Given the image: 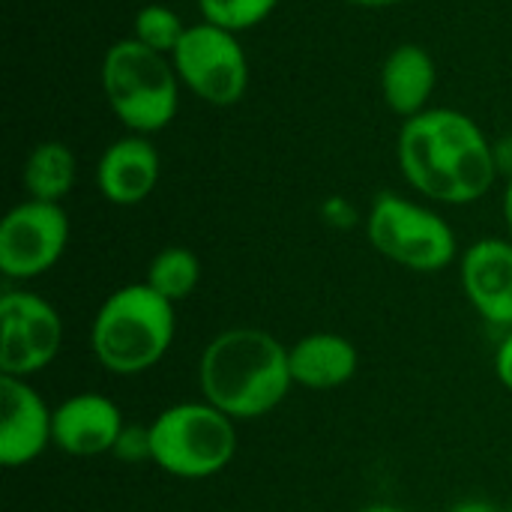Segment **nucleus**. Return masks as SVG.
Wrapping results in <instances>:
<instances>
[{"mask_svg": "<svg viewBox=\"0 0 512 512\" xmlns=\"http://www.w3.org/2000/svg\"><path fill=\"white\" fill-rule=\"evenodd\" d=\"M402 177L429 201L474 204L498 177V156L477 120L456 108H426L399 129Z\"/></svg>", "mask_w": 512, "mask_h": 512, "instance_id": "1", "label": "nucleus"}, {"mask_svg": "<svg viewBox=\"0 0 512 512\" xmlns=\"http://www.w3.org/2000/svg\"><path fill=\"white\" fill-rule=\"evenodd\" d=\"M198 384L204 399L231 420H258L276 411L294 387L288 348L261 327L222 330L201 354Z\"/></svg>", "mask_w": 512, "mask_h": 512, "instance_id": "2", "label": "nucleus"}, {"mask_svg": "<svg viewBox=\"0 0 512 512\" xmlns=\"http://www.w3.org/2000/svg\"><path fill=\"white\" fill-rule=\"evenodd\" d=\"M174 336V303L159 297L147 282H132L108 294L96 309L90 324V351L105 372L135 378L165 360Z\"/></svg>", "mask_w": 512, "mask_h": 512, "instance_id": "3", "label": "nucleus"}, {"mask_svg": "<svg viewBox=\"0 0 512 512\" xmlns=\"http://www.w3.org/2000/svg\"><path fill=\"white\" fill-rule=\"evenodd\" d=\"M102 90L114 117L132 135L162 132L180 105V78L171 57L138 39H120L105 51Z\"/></svg>", "mask_w": 512, "mask_h": 512, "instance_id": "4", "label": "nucleus"}, {"mask_svg": "<svg viewBox=\"0 0 512 512\" xmlns=\"http://www.w3.org/2000/svg\"><path fill=\"white\" fill-rule=\"evenodd\" d=\"M150 462L177 480H210L237 456V420L207 399L177 402L153 417Z\"/></svg>", "mask_w": 512, "mask_h": 512, "instance_id": "5", "label": "nucleus"}, {"mask_svg": "<svg viewBox=\"0 0 512 512\" xmlns=\"http://www.w3.org/2000/svg\"><path fill=\"white\" fill-rule=\"evenodd\" d=\"M366 234L378 255L414 273L447 270L459 249L456 231L441 213L396 192L375 195L366 216Z\"/></svg>", "mask_w": 512, "mask_h": 512, "instance_id": "6", "label": "nucleus"}, {"mask_svg": "<svg viewBox=\"0 0 512 512\" xmlns=\"http://www.w3.org/2000/svg\"><path fill=\"white\" fill-rule=\"evenodd\" d=\"M171 63L180 84L210 105H234L249 87V60L237 33L210 21L189 24Z\"/></svg>", "mask_w": 512, "mask_h": 512, "instance_id": "7", "label": "nucleus"}, {"mask_svg": "<svg viewBox=\"0 0 512 512\" xmlns=\"http://www.w3.org/2000/svg\"><path fill=\"white\" fill-rule=\"evenodd\" d=\"M63 345L60 312L33 291L0 297V378H33L54 363Z\"/></svg>", "mask_w": 512, "mask_h": 512, "instance_id": "8", "label": "nucleus"}, {"mask_svg": "<svg viewBox=\"0 0 512 512\" xmlns=\"http://www.w3.org/2000/svg\"><path fill=\"white\" fill-rule=\"evenodd\" d=\"M69 216L51 201H21L0 222V273L30 282L48 273L66 252Z\"/></svg>", "mask_w": 512, "mask_h": 512, "instance_id": "9", "label": "nucleus"}, {"mask_svg": "<svg viewBox=\"0 0 512 512\" xmlns=\"http://www.w3.org/2000/svg\"><path fill=\"white\" fill-rule=\"evenodd\" d=\"M54 444V408L21 378H0V465L15 471Z\"/></svg>", "mask_w": 512, "mask_h": 512, "instance_id": "10", "label": "nucleus"}, {"mask_svg": "<svg viewBox=\"0 0 512 512\" xmlns=\"http://www.w3.org/2000/svg\"><path fill=\"white\" fill-rule=\"evenodd\" d=\"M126 420L114 399L102 393H75L54 408V444L75 459H93L114 453Z\"/></svg>", "mask_w": 512, "mask_h": 512, "instance_id": "11", "label": "nucleus"}, {"mask_svg": "<svg viewBox=\"0 0 512 512\" xmlns=\"http://www.w3.org/2000/svg\"><path fill=\"white\" fill-rule=\"evenodd\" d=\"M459 273L474 312L492 327L512 330V240L483 237L471 243Z\"/></svg>", "mask_w": 512, "mask_h": 512, "instance_id": "12", "label": "nucleus"}, {"mask_svg": "<svg viewBox=\"0 0 512 512\" xmlns=\"http://www.w3.org/2000/svg\"><path fill=\"white\" fill-rule=\"evenodd\" d=\"M159 150L147 135H126L105 147L96 165V186L108 204L135 207L159 183Z\"/></svg>", "mask_w": 512, "mask_h": 512, "instance_id": "13", "label": "nucleus"}, {"mask_svg": "<svg viewBox=\"0 0 512 512\" xmlns=\"http://www.w3.org/2000/svg\"><path fill=\"white\" fill-rule=\"evenodd\" d=\"M288 366L294 387L327 393L357 375L360 354L354 342L339 333H309L288 348Z\"/></svg>", "mask_w": 512, "mask_h": 512, "instance_id": "14", "label": "nucleus"}, {"mask_svg": "<svg viewBox=\"0 0 512 512\" xmlns=\"http://www.w3.org/2000/svg\"><path fill=\"white\" fill-rule=\"evenodd\" d=\"M435 81H438V69H435L432 54L414 42L396 45L381 66L384 102L393 114H399L405 120L417 117L429 108Z\"/></svg>", "mask_w": 512, "mask_h": 512, "instance_id": "15", "label": "nucleus"}, {"mask_svg": "<svg viewBox=\"0 0 512 512\" xmlns=\"http://www.w3.org/2000/svg\"><path fill=\"white\" fill-rule=\"evenodd\" d=\"M75 174L78 165L72 147H66L63 141H42L30 150L21 171V183L27 189V198L60 204L72 192Z\"/></svg>", "mask_w": 512, "mask_h": 512, "instance_id": "16", "label": "nucleus"}, {"mask_svg": "<svg viewBox=\"0 0 512 512\" xmlns=\"http://www.w3.org/2000/svg\"><path fill=\"white\" fill-rule=\"evenodd\" d=\"M159 297H165L168 303H183L195 294L198 282H201V261L192 249L186 246H165L153 255L150 267H147V279H144Z\"/></svg>", "mask_w": 512, "mask_h": 512, "instance_id": "17", "label": "nucleus"}, {"mask_svg": "<svg viewBox=\"0 0 512 512\" xmlns=\"http://www.w3.org/2000/svg\"><path fill=\"white\" fill-rule=\"evenodd\" d=\"M186 30H189V24H183V18L174 9H168L162 3H147L135 12L132 39H138L150 51L171 57L177 51L180 39L186 36Z\"/></svg>", "mask_w": 512, "mask_h": 512, "instance_id": "18", "label": "nucleus"}, {"mask_svg": "<svg viewBox=\"0 0 512 512\" xmlns=\"http://www.w3.org/2000/svg\"><path fill=\"white\" fill-rule=\"evenodd\" d=\"M276 6L279 0H198L201 18L231 33L258 27L264 18H270Z\"/></svg>", "mask_w": 512, "mask_h": 512, "instance_id": "19", "label": "nucleus"}, {"mask_svg": "<svg viewBox=\"0 0 512 512\" xmlns=\"http://www.w3.org/2000/svg\"><path fill=\"white\" fill-rule=\"evenodd\" d=\"M120 462L126 465H138V462H150V429L147 426H126L123 435L114 444V453Z\"/></svg>", "mask_w": 512, "mask_h": 512, "instance_id": "20", "label": "nucleus"}, {"mask_svg": "<svg viewBox=\"0 0 512 512\" xmlns=\"http://www.w3.org/2000/svg\"><path fill=\"white\" fill-rule=\"evenodd\" d=\"M321 213H324L327 225H333V228H339V231H348V228L357 225V210H354L345 198H330V201L324 204Z\"/></svg>", "mask_w": 512, "mask_h": 512, "instance_id": "21", "label": "nucleus"}, {"mask_svg": "<svg viewBox=\"0 0 512 512\" xmlns=\"http://www.w3.org/2000/svg\"><path fill=\"white\" fill-rule=\"evenodd\" d=\"M495 375L512 393V330H507V336L501 339V345L495 351Z\"/></svg>", "mask_w": 512, "mask_h": 512, "instance_id": "22", "label": "nucleus"}, {"mask_svg": "<svg viewBox=\"0 0 512 512\" xmlns=\"http://www.w3.org/2000/svg\"><path fill=\"white\" fill-rule=\"evenodd\" d=\"M450 512H501L495 504H489V501H462V504H456Z\"/></svg>", "mask_w": 512, "mask_h": 512, "instance_id": "23", "label": "nucleus"}, {"mask_svg": "<svg viewBox=\"0 0 512 512\" xmlns=\"http://www.w3.org/2000/svg\"><path fill=\"white\" fill-rule=\"evenodd\" d=\"M504 222H507V234H510L512 240V177L510 183H507V189H504Z\"/></svg>", "mask_w": 512, "mask_h": 512, "instance_id": "24", "label": "nucleus"}, {"mask_svg": "<svg viewBox=\"0 0 512 512\" xmlns=\"http://www.w3.org/2000/svg\"><path fill=\"white\" fill-rule=\"evenodd\" d=\"M354 6H366V9H384V6H396V3H405V0H348Z\"/></svg>", "mask_w": 512, "mask_h": 512, "instance_id": "25", "label": "nucleus"}, {"mask_svg": "<svg viewBox=\"0 0 512 512\" xmlns=\"http://www.w3.org/2000/svg\"><path fill=\"white\" fill-rule=\"evenodd\" d=\"M360 512H405L402 507H393V504H369V507H363Z\"/></svg>", "mask_w": 512, "mask_h": 512, "instance_id": "26", "label": "nucleus"}, {"mask_svg": "<svg viewBox=\"0 0 512 512\" xmlns=\"http://www.w3.org/2000/svg\"><path fill=\"white\" fill-rule=\"evenodd\" d=\"M501 512H512V507H507V510H501Z\"/></svg>", "mask_w": 512, "mask_h": 512, "instance_id": "27", "label": "nucleus"}]
</instances>
